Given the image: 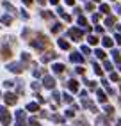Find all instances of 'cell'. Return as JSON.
I'll list each match as a JSON object with an SVG mask.
<instances>
[{
	"label": "cell",
	"instance_id": "7402d4cb",
	"mask_svg": "<svg viewBox=\"0 0 121 126\" xmlns=\"http://www.w3.org/2000/svg\"><path fill=\"white\" fill-rule=\"evenodd\" d=\"M52 119H54L55 123H64V119H62V117H60V115H54V117H52Z\"/></svg>",
	"mask_w": 121,
	"mask_h": 126
},
{
	"label": "cell",
	"instance_id": "30bf717a",
	"mask_svg": "<svg viewBox=\"0 0 121 126\" xmlns=\"http://www.w3.org/2000/svg\"><path fill=\"white\" fill-rule=\"evenodd\" d=\"M70 59H71V62H77V64H80V62L84 61V59H82V55H79L77 52H73V53L70 55Z\"/></svg>",
	"mask_w": 121,
	"mask_h": 126
},
{
	"label": "cell",
	"instance_id": "9a60e30c",
	"mask_svg": "<svg viewBox=\"0 0 121 126\" xmlns=\"http://www.w3.org/2000/svg\"><path fill=\"white\" fill-rule=\"evenodd\" d=\"M54 71L55 73H62L64 71V66L62 64H54Z\"/></svg>",
	"mask_w": 121,
	"mask_h": 126
},
{
	"label": "cell",
	"instance_id": "1f68e13d",
	"mask_svg": "<svg viewBox=\"0 0 121 126\" xmlns=\"http://www.w3.org/2000/svg\"><path fill=\"white\" fill-rule=\"evenodd\" d=\"M101 11L103 13H109V5H101Z\"/></svg>",
	"mask_w": 121,
	"mask_h": 126
},
{
	"label": "cell",
	"instance_id": "60d3db41",
	"mask_svg": "<svg viewBox=\"0 0 121 126\" xmlns=\"http://www.w3.org/2000/svg\"><path fill=\"white\" fill-rule=\"evenodd\" d=\"M94 2H98V0H94Z\"/></svg>",
	"mask_w": 121,
	"mask_h": 126
},
{
	"label": "cell",
	"instance_id": "2e32d148",
	"mask_svg": "<svg viewBox=\"0 0 121 126\" xmlns=\"http://www.w3.org/2000/svg\"><path fill=\"white\" fill-rule=\"evenodd\" d=\"M60 30H62V25H54V27H52V32H54V34H57V32H60Z\"/></svg>",
	"mask_w": 121,
	"mask_h": 126
},
{
	"label": "cell",
	"instance_id": "ba28073f",
	"mask_svg": "<svg viewBox=\"0 0 121 126\" xmlns=\"http://www.w3.org/2000/svg\"><path fill=\"white\" fill-rule=\"evenodd\" d=\"M70 36L73 37V41H80V39H82V30H79V29H71V30H70Z\"/></svg>",
	"mask_w": 121,
	"mask_h": 126
},
{
	"label": "cell",
	"instance_id": "ffe728a7",
	"mask_svg": "<svg viewBox=\"0 0 121 126\" xmlns=\"http://www.w3.org/2000/svg\"><path fill=\"white\" fill-rule=\"evenodd\" d=\"M96 57H100V59H105V52H103V50H96Z\"/></svg>",
	"mask_w": 121,
	"mask_h": 126
},
{
	"label": "cell",
	"instance_id": "4fadbf2b",
	"mask_svg": "<svg viewBox=\"0 0 121 126\" xmlns=\"http://www.w3.org/2000/svg\"><path fill=\"white\" fill-rule=\"evenodd\" d=\"M27 110H30V112H38V110H39V105H38V103H29V105H27Z\"/></svg>",
	"mask_w": 121,
	"mask_h": 126
},
{
	"label": "cell",
	"instance_id": "d6986e66",
	"mask_svg": "<svg viewBox=\"0 0 121 126\" xmlns=\"http://www.w3.org/2000/svg\"><path fill=\"white\" fill-rule=\"evenodd\" d=\"M79 23L82 25V27H87V20H85L84 16H80V18H79Z\"/></svg>",
	"mask_w": 121,
	"mask_h": 126
},
{
	"label": "cell",
	"instance_id": "7a4b0ae2",
	"mask_svg": "<svg viewBox=\"0 0 121 126\" xmlns=\"http://www.w3.org/2000/svg\"><path fill=\"white\" fill-rule=\"evenodd\" d=\"M0 121H2L4 126L11 124V115H9V110H7L5 107H0Z\"/></svg>",
	"mask_w": 121,
	"mask_h": 126
},
{
	"label": "cell",
	"instance_id": "44dd1931",
	"mask_svg": "<svg viewBox=\"0 0 121 126\" xmlns=\"http://www.w3.org/2000/svg\"><path fill=\"white\" fill-rule=\"evenodd\" d=\"M89 39V45H96L98 43V37H94V36H91V37H87Z\"/></svg>",
	"mask_w": 121,
	"mask_h": 126
},
{
	"label": "cell",
	"instance_id": "4dcf8cb0",
	"mask_svg": "<svg viewBox=\"0 0 121 126\" xmlns=\"http://www.w3.org/2000/svg\"><path fill=\"white\" fill-rule=\"evenodd\" d=\"M112 23H114V18L110 16V18H107V25H112Z\"/></svg>",
	"mask_w": 121,
	"mask_h": 126
},
{
	"label": "cell",
	"instance_id": "d4e9b609",
	"mask_svg": "<svg viewBox=\"0 0 121 126\" xmlns=\"http://www.w3.org/2000/svg\"><path fill=\"white\" fill-rule=\"evenodd\" d=\"M66 115H68V117H73V115H75V110H73V108H70V110L66 112Z\"/></svg>",
	"mask_w": 121,
	"mask_h": 126
},
{
	"label": "cell",
	"instance_id": "5b68a950",
	"mask_svg": "<svg viewBox=\"0 0 121 126\" xmlns=\"http://www.w3.org/2000/svg\"><path fill=\"white\" fill-rule=\"evenodd\" d=\"M7 69L13 71V73H21V71L25 69V66H23V64H20V62H13V64L7 66Z\"/></svg>",
	"mask_w": 121,
	"mask_h": 126
},
{
	"label": "cell",
	"instance_id": "f546056e",
	"mask_svg": "<svg viewBox=\"0 0 121 126\" xmlns=\"http://www.w3.org/2000/svg\"><path fill=\"white\" fill-rule=\"evenodd\" d=\"M71 99H73V98H71L70 94H64V101H68V103H70V101H71Z\"/></svg>",
	"mask_w": 121,
	"mask_h": 126
},
{
	"label": "cell",
	"instance_id": "8fae6325",
	"mask_svg": "<svg viewBox=\"0 0 121 126\" xmlns=\"http://www.w3.org/2000/svg\"><path fill=\"white\" fill-rule=\"evenodd\" d=\"M68 87H70V91L77 92V91H79V83H77L75 80H70V82H68Z\"/></svg>",
	"mask_w": 121,
	"mask_h": 126
},
{
	"label": "cell",
	"instance_id": "8d00e7d4",
	"mask_svg": "<svg viewBox=\"0 0 121 126\" xmlns=\"http://www.w3.org/2000/svg\"><path fill=\"white\" fill-rule=\"evenodd\" d=\"M116 41H118V43L121 45V36H116Z\"/></svg>",
	"mask_w": 121,
	"mask_h": 126
},
{
	"label": "cell",
	"instance_id": "d6a6232c",
	"mask_svg": "<svg viewBox=\"0 0 121 126\" xmlns=\"http://www.w3.org/2000/svg\"><path fill=\"white\" fill-rule=\"evenodd\" d=\"M82 52H84V53H91V52H89V48H87V46H82Z\"/></svg>",
	"mask_w": 121,
	"mask_h": 126
},
{
	"label": "cell",
	"instance_id": "6da1fadb",
	"mask_svg": "<svg viewBox=\"0 0 121 126\" xmlns=\"http://www.w3.org/2000/svg\"><path fill=\"white\" fill-rule=\"evenodd\" d=\"M48 45H50V41H48L45 36H41V34H39L36 39H32V41H30V46H32V48H36V50H39V52H41V50H45Z\"/></svg>",
	"mask_w": 121,
	"mask_h": 126
},
{
	"label": "cell",
	"instance_id": "e575fe53",
	"mask_svg": "<svg viewBox=\"0 0 121 126\" xmlns=\"http://www.w3.org/2000/svg\"><path fill=\"white\" fill-rule=\"evenodd\" d=\"M66 4H68V5H73V4H75V0H66Z\"/></svg>",
	"mask_w": 121,
	"mask_h": 126
},
{
	"label": "cell",
	"instance_id": "3957f363",
	"mask_svg": "<svg viewBox=\"0 0 121 126\" xmlns=\"http://www.w3.org/2000/svg\"><path fill=\"white\" fill-rule=\"evenodd\" d=\"M16 99H18V96L13 94V92H5V94H4V101H5V105H16Z\"/></svg>",
	"mask_w": 121,
	"mask_h": 126
},
{
	"label": "cell",
	"instance_id": "d590c367",
	"mask_svg": "<svg viewBox=\"0 0 121 126\" xmlns=\"http://www.w3.org/2000/svg\"><path fill=\"white\" fill-rule=\"evenodd\" d=\"M23 4H25V5H30V4H32V0H23Z\"/></svg>",
	"mask_w": 121,
	"mask_h": 126
},
{
	"label": "cell",
	"instance_id": "603a6c76",
	"mask_svg": "<svg viewBox=\"0 0 121 126\" xmlns=\"http://www.w3.org/2000/svg\"><path fill=\"white\" fill-rule=\"evenodd\" d=\"M103 45H105V46H112V39L105 37V39H103Z\"/></svg>",
	"mask_w": 121,
	"mask_h": 126
},
{
	"label": "cell",
	"instance_id": "f1b7e54d",
	"mask_svg": "<svg viewBox=\"0 0 121 126\" xmlns=\"http://www.w3.org/2000/svg\"><path fill=\"white\" fill-rule=\"evenodd\" d=\"M103 66H105V69H107V71H110V69H112V64H110V62H105Z\"/></svg>",
	"mask_w": 121,
	"mask_h": 126
},
{
	"label": "cell",
	"instance_id": "9c48e42d",
	"mask_svg": "<svg viewBox=\"0 0 121 126\" xmlns=\"http://www.w3.org/2000/svg\"><path fill=\"white\" fill-rule=\"evenodd\" d=\"M55 57H57V53H55V52H48L46 55H43V57H41V61L46 64V62L50 61V59H55Z\"/></svg>",
	"mask_w": 121,
	"mask_h": 126
},
{
	"label": "cell",
	"instance_id": "4316f807",
	"mask_svg": "<svg viewBox=\"0 0 121 126\" xmlns=\"http://www.w3.org/2000/svg\"><path fill=\"white\" fill-rule=\"evenodd\" d=\"M105 110H107V114H109V115H112V112H114V108H112V107H105Z\"/></svg>",
	"mask_w": 121,
	"mask_h": 126
},
{
	"label": "cell",
	"instance_id": "52a82bcc",
	"mask_svg": "<svg viewBox=\"0 0 121 126\" xmlns=\"http://www.w3.org/2000/svg\"><path fill=\"white\" fill-rule=\"evenodd\" d=\"M0 55H2V59L4 61H7V59H11V48L9 46H2V50H0Z\"/></svg>",
	"mask_w": 121,
	"mask_h": 126
},
{
	"label": "cell",
	"instance_id": "7c38bea8",
	"mask_svg": "<svg viewBox=\"0 0 121 126\" xmlns=\"http://www.w3.org/2000/svg\"><path fill=\"white\" fill-rule=\"evenodd\" d=\"M11 21H13V18L11 16H2V18H0V23H4V25H11Z\"/></svg>",
	"mask_w": 121,
	"mask_h": 126
},
{
	"label": "cell",
	"instance_id": "74e56055",
	"mask_svg": "<svg viewBox=\"0 0 121 126\" xmlns=\"http://www.w3.org/2000/svg\"><path fill=\"white\" fill-rule=\"evenodd\" d=\"M38 2H39V4H46V0H38Z\"/></svg>",
	"mask_w": 121,
	"mask_h": 126
},
{
	"label": "cell",
	"instance_id": "8992f818",
	"mask_svg": "<svg viewBox=\"0 0 121 126\" xmlns=\"http://www.w3.org/2000/svg\"><path fill=\"white\" fill-rule=\"evenodd\" d=\"M43 85H45L46 89H54L55 87V80L52 77H45V78H43Z\"/></svg>",
	"mask_w": 121,
	"mask_h": 126
},
{
	"label": "cell",
	"instance_id": "ab89813d",
	"mask_svg": "<svg viewBox=\"0 0 121 126\" xmlns=\"http://www.w3.org/2000/svg\"><path fill=\"white\" fill-rule=\"evenodd\" d=\"M118 126H121V121H118Z\"/></svg>",
	"mask_w": 121,
	"mask_h": 126
},
{
	"label": "cell",
	"instance_id": "83f0119b",
	"mask_svg": "<svg viewBox=\"0 0 121 126\" xmlns=\"http://www.w3.org/2000/svg\"><path fill=\"white\" fill-rule=\"evenodd\" d=\"M54 99H55V101H60V94H59V92H54Z\"/></svg>",
	"mask_w": 121,
	"mask_h": 126
},
{
	"label": "cell",
	"instance_id": "f35d334b",
	"mask_svg": "<svg viewBox=\"0 0 121 126\" xmlns=\"http://www.w3.org/2000/svg\"><path fill=\"white\" fill-rule=\"evenodd\" d=\"M50 2H52V4H59V0H50Z\"/></svg>",
	"mask_w": 121,
	"mask_h": 126
},
{
	"label": "cell",
	"instance_id": "484cf974",
	"mask_svg": "<svg viewBox=\"0 0 121 126\" xmlns=\"http://www.w3.org/2000/svg\"><path fill=\"white\" fill-rule=\"evenodd\" d=\"M110 78H112V80H114V82H119V77H118V75H116V73H112V75H110Z\"/></svg>",
	"mask_w": 121,
	"mask_h": 126
},
{
	"label": "cell",
	"instance_id": "ac0fdd59",
	"mask_svg": "<svg viewBox=\"0 0 121 126\" xmlns=\"http://www.w3.org/2000/svg\"><path fill=\"white\" fill-rule=\"evenodd\" d=\"M4 7H5V9H7V11H9V13H14V11H16V9H14V7H13V5L9 4V2H4Z\"/></svg>",
	"mask_w": 121,
	"mask_h": 126
},
{
	"label": "cell",
	"instance_id": "836d02e7",
	"mask_svg": "<svg viewBox=\"0 0 121 126\" xmlns=\"http://www.w3.org/2000/svg\"><path fill=\"white\" fill-rule=\"evenodd\" d=\"M30 126H41V124H39L38 121H30Z\"/></svg>",
	"mask_w": 121,
	"mask_h": 126
},
{
	"label": "cell",
	"instance_id": "5bb4252c",
	"mask_svg": "<svg viewBox=\"0 0 121 126\" xmlns=\"http://www.w3.org/2000/svg\"><path fill=\"white\" fill-rule=\"evenodd\" d=\"M59 46L62 48V50H68V48H70V43H68V41H64V39H59Z\"/></svg>",
	"mask_w": 121,
	"mask_h": 126
},
{
	"label": "cell",
	"instance_id": "b9f144b4",
	"mask_svg": "<svg viewBox=\"0 0 121 126\" xmlns=\"http://www.w3.org/2000/svg\"><path fill=\"white\" fill-rule=\"evenodd\" d=\"M0 96H2V94H0Z\"/></svg>",
	"mask_w": 121,
	"mask_h": 126
},
{
	"label": "cell",
	"instance_id": "e0dca14e",
	"mask_svg": "<svg viewBox=\"0 0 121 126\" xmlns=\"http://www.w3.org/2000/svg\"><path fill=\"white\" fill-rule=\"evenodd\" d=\"M98 99H100V101H101V103H105V101H107V96H105V94H103V92H101V91H98Z\"/></svg>",
	"mask_w": 121,
	"mask_h": 126
},
{
	"label": "cell",
	"instance_id": "cb8c5ba5",
	"mask_svg": "<svg viewBox=\"0 0 121 126\" xmlns=\"http://www.w3.org/2000/svg\"><path fill=\"white\" fill-rule=\"evenodd\" d=\"M41 16H43V18H46V20H50V18H52V13H45V11H43Z\"/></svg>",
	"mask_w": 121,
	"mask_h": 126
},
{
	"label": "cell",
	"instance_id": "277c9868",
	"mask_svg": "<svg viewBox=\"0 0 121 126\" xmlns=\"http://www.w3.org/2000/svg\"><path fill=\"white\" fill-rule=\"evenodd\" d=\"M27 121H25V112L23 110H16V126H25Z\"/></svg>",
	"mask_w": 121,
	"mask_h": 126
}]
</instances>
